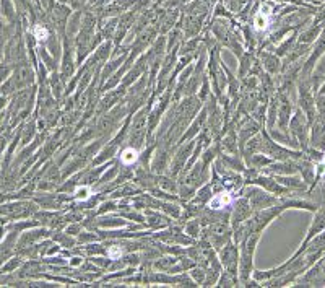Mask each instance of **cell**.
<instances>
[{
  "instance_id": "2e32d148",
  "label": "cell",
  "mask_w": 325,
  "mask_h": 288,
  "mask_svg": "<svg viewBox=\"0 0 325 288\" xmlns=\"http://www.w3.org/2000/svg\"><path fill=\"white\" fill-rule=\"evenodd\" d=\"M216 287H226V288H230V287H241L239 277H237L236 274H231V272L225 270V272H221Z\"/></svg>"
},
{
  "instance_id": "d6986e66",
  "label": "cell",
  "mask_w": 325,
  "mask_h": 288,
  "mask_svg": "<svg viewBox=\"0 0 325 288\" xmlns=\"http://www.w3.org/2000/svg\"><path fill=\"white\" fill-rule=\"evenodd\" d=\"M319 34H321V28L314 24V26L309 28L307 31L301 33V36H299V43H302V44H312V43L319 38Z\"/></svg>"
},
{
  "instance_id": "ba28073f",
  "label": "cell",
  "mask_w": 325,
  "mask_h": 288,
  "mask_svg": "<svg viewBox=\"0 0 325 288\" xmlns=\"http://www.w3.org/2000/svg\"><path fill=\"white\" fill-rule=\"evenodd\" d=\"M232 204H234L232 192L226 188H220V189H213L211 199L208 200V204L205 207H208L210 210H225Z\"/></svg>"
},
{
  "instance_id": "4fadbf2b",
  "label": "cell",
  "mask_w": 325,
  "mask_h": 288,
  "mask_svg": "<svg viewBox=\"0 0 325 288\" xmlns=\"http://www.w3.org/2000/svg\"><path fill=\"white\" fill-rule=\"evenodd\" d=\"M93 225H94V228L98 230V228H119V226H127L129 225V220H125L124 216L120 218V215L119 216H98L94 221H93Z\"/></svg>"
},
{
  "instance_id": "52a82bcc",
  "label": "cell",
  "mask_w": 325,
  "mask_h": 288,
  "mask_svg": "<svg viewBox=\"0 0 325 288\" xmlns=\"http://www.w3.org/2000/svg\"><path fill=\"white\" fill-rule=\"evenodd\" d=\"M254 215V210H252V205L251 202H249L247 197L241 195L239 199L234 200V204H232V209H231V226H236L242 223V221L249 220L251 216Z\"/></svg>"
},
{
  "instance_id": "7402d4cb",
  "label": "cell",
  "mask_w": 325,
  "mask_h": 288,
  "mask_svg": "<svg viewBox=\"0 0 325 288\" xmlns=\"http://www.w3.org/2000/svg\"><path fill=\"white\" fill-rule=\"evenodd\" d=\"M101 236L98 233H93V231H86V233H80L78 238H77V242L78 246H85V244H91V242L94 241H99Z\"/></svg>"
},
{
  "instance_id": "7c38bea8",
  "label": "cell",
  "mask_w": 325,
  "mask_h": 288,
  "mask_svg": "<svg viewBox=\"0 0 325 288\" xmlns=\"http://www.w3.org/2000/svg\"><path fill=\"white\" fill-rule=\"evenodd\" d=\"M47 83H49L50 92H52V95H54V98L57 99V101L62 99L64 95H65V82L62 80V77H60L59 70H54V72H50Z\"/></svg>"
},
{
  "instance_id": "7a4b0ae2",
  "label": "cell",
  "mask_w": 325,
  "mask_h": 288,
  "mask_svg": "<svg viewBox=\"0 0 325 288\" xmlns=\"http://www.w3.org/2000/svg\"><path fill=\"white\" fill-rule=\"evenodd\" d=\"M289 134L298 140L299 148L302 151H307L311 146V122L307 120L306 114L302 113V109L296 108L293 113V118L289 120Z\"/></svg>"
},
{
  "instance_id": "ac0fdd59",
  "label": "cell",
  "mask_w": 325,
  "mask_h": 288,
  "mask_svg": "<svg viewBox=\"0 0 325 288\" xmlns=\"http://www.w3.org/2000/svg\"><path fill=\"white\" fill-rule=\"evenodd\" d=\"M93 194H94L93 186H90V184H78L77 189L73 191V199L78 200V202H85V200H88Z\"/></svg>"
},
{
  "instance_id": "cb8c5ba5",
  "label": "cell",
  "mask_w": 325,
  "mask_h": 288,
  "mask_svg": "<svg viewBox=\"0 0 325 288\" xmlns=\"http://www.w3.org/2000/svg\"><path fill=\"white\" fill-rule=\"evenodd\" d=\"M0 8H2L3 17L8 20V22H13L15 20V8L13 3L10 0H0Z\"/></svg>"
},
{
  "instance_id": "44dd1931",
  "label": "cell",
  "mask_w": 325,
  "mask_h": 288,
  "mask_svg": "<svg viewBox=\"0 0 325 288\" xmlns=\"http://www.w3.org/2000/svg\"><path fill=\"white\" fill-rule=\"evenodd\" d=\"M189 275L199 284V287H202L203 282H205V277H207V269L203 265L197 264L195 267H192V269L189 270Z\"/></svg>"
},
{
  "instance_id": "83f0119b",
  "label": "cell",
  "mask_w": 325,
  "mask_h": 288,
  "mask_svg": "<svg viewBox=\"0 0 325 288\" xmlns=\"http://www.w3.org/2000/svg\"><path fill=\"white\" fill-rule=\"evenodd\" d=\"M8 103H10V98L5 95H0V111H5L8 108Z\"/></svg>"
},
{
  "instance_id": "9a60e30c",
  "label": "cell",
  "mask_w": 325,
  "mask_h": 288,
  "mask_svg": "<svg viewBox=\"0 0 325 288\" xmlns=\"http://www.w3.org/2000/svg\"><path fill=\"white\" fill-rule=\"evenodd\" d=\"M268 24H270V12H268V8L263 7L260 12L254 17V28H255L257 31H265L268 28Z\"/></svg>"
},
{
  "instance_id": "4316f807",
  "label": "cell",
  "mask_w": 325,
  "mask_h": 288,
  "mask_svg": "<svg viewBox=\"0 0 325 288\" xmlns=\"http://www.w3.org/2000/svg\"><path fill=\"white\" fill-rule=\"evenodd\" d=\"M83 257L81 256H70L69 259H67V265H70V267H73V269H78V267H81L83 265Z\"/></svg>"
},
{
  "instance_id": "d4e9b609",
  "label": "cell",
  "mask_w": 325,
  "mask_h": 288,
  "mask_svg": "<svg viewBox=\"0 0 325 288\" xmlns=\"http://www.w3.org/2000/svg\"><path fill=\"white\" fill-rule=\"evenodd\" d=\"M210 95H211V92H210V83H208V77H203L200 90H199V99L202 101V103H205Z\"/></svg>"
},
{
  "instance_id": "30bf717a",
  "label": "cell",
  "mask_w": 325,
  "mask_h": 288,
  "mask_svg": "<svg viewBox=\"0 0 325 288\" xmlns=\"http://www.w3.org/2000/svg\"><path fill=\"white\" fill-rule=\"evenodd\" d=\"M140 160V150L132 145H127L120 150L119 153V165L122 168H132L134 165L139 163Z\"/></svg>"
},
{
  "instance_id": "3957f363",
  "label": "cell",
  "mask_w": 325,
  "mask_h": 288,
  "mask_svg": "<svg viewBox=\"0 0 325 288\" xmlns=\"http://www.w3.org/2000/svg\"><path fill=\"white\" fill-rule=\"evenodd\" d=\"M241 195L247 197L254 212H258V210L267 209V207L277 205L283 200L281 197L273 195V194H270V192H267L265 189H262L260 186H255V184H251V186H247V188L241 189Z\"/></svg>"
},
{
  "instance_id": "484cf974",
  "label": "cell",
  "mask_w": 325,
  "mask_h": 288,
  "mask_svg": "<svg viewBox=\"0 0 325 288\" xmlns=\"http://www.w3.org/2000/svg\"><path fill=\"white\" fill-rule=\"evenodd\" d=\"M81 228H83V223H81V221H72V225H69L67 228H65V231L72 236H78L81 233Z\"/></svg>"
},
{
  "instance_id": "8992f818",
  "label": "cell",
  "mask_w": 325,
  "mask_h": 288,
  "mask_svg": "<svg viewBox=\"0 0 325 288\" xmlns=\"http://www.w3.org/2000/svg\"><path fill=\"white\" fill-rule=\"evenodd\" d=\"M169 165H171V150L162 145H158L155 148V155L151 156L150 169L155 174H166L169 171Z\"/></svg>"
},
{
  "instance_id": "6da1fadb",
  "label": "cell",
  "mask_w": 325,
  "mask_h": 288,
  "mask_svg": "<svg viewBox=\"0 0 325 288\" xmlns=\"http://www.w3.org/2000/svg\"><path fill=\"white\" fill-rule=\"evenodd\" d=\"M258 240H260V233H251L239 242V282H241V287L246 284L254 274V254H255Z\"/></svg>"
},
{
  "instance_id": "ffe728a7",
  "label": "cell",
  "mask_w": 325,
  "mask_h": 288,
  "mask_svg": "<svg viewBox=\"0 0 325 288\" xmlns=\"http://www.w3.org/2000/svg\"><path fill=\"white\" fill-rule=\"evenodd\" d=\"M254 64H255V60H254L252 55H249V54H244V55H242V57H241V67H239V77H241V78L247 77Z\"/></svg>"
},
{
  "instance_id": "e0dca14e",
  "label": "cell",
  "mask_w": 325,
  "mask_h": 288,
  "mask_svg": "<svg viewBox=\"0 0 325 288\" xmlns=\"http://www.w3.org/2000/svg\"><path fill=\"white\" fill-rule=\"evenodd\" d=\"M200 231H202V223H200L199 218H192V220H189V221H186V225H184V233L189 235L190 238L199 240L200 235H202Z\"/></svg>"
},
{
  "instance_id": "277c9868",
  "label": "cell",
  "mask_w": 325,
  "mask_h": 288,
  "mask_svg": "<svg viewBox=\"0 0 325 288\" xmlns=\"http://www.w3.org/2000/svg\"><path fill=\"white\" fill-rule=\"evenodd\" d=\"M218 259L221 262L223 270H228L239 277V246H236L234 241L231 240L218 251Z\"/></svg>"
},
{
  "instance_id": "603a6c76",
  "label": "cell",
  "mask_w": 325,
  "mask_h": 288,
  "mask_svg": "<svg viewBox=\"0 0 325 288\" xmlns=\"http://www.w3.org/2000/svg\"><path fill=\"white\" fill-rule=\"evenodd\" d=\"M13 73V65L8 64L7 60H0V85H2L3 82H7V80L12 77Z\"/></svg>"
},
{
  "instance_id": "8fae6325",
  "label": "cell",
  "mask_w": 325,
  "mask_h": 288,
  "mask_svg": "<svg viewBox=\"0 0 325 288\" xmlns=\"http://www.w3.org/2000/svg\"><path fill=\"white\" fill-rule=\"evenodd\" d=\"M281 67H283L281 57H278L277 54H267V52L262 54V69L267 73L278 75L281 72Z\"/></svg>"
},
{
  "instance_id": "5bb4252c",
  "label": "cell",
  "mask_w": 325,
  "mask_h": 288,
  "mask_svg": "<svg viewBox=\"0 0 325 288\" xmlns=\"http://www.w3.org/2000/svg\"><path fill=\"white\" fill-rule=\"evenodd\" d=\"M177 262H179V257H174V256H164V257H158V259H155L153 262V267L155 269H158L160 272H167L169 274V270L174 267Z\"/></svg>"
},
{
  "instance_id": "9c48e42d",
  "label": "cell",
  "mask_w": 325,
  "mask_h": 288,
  "mask_svg": "<svg viewBox=\"0 0 325 288\" xmlns=\"http://www.w3.org/2000/svg\"><path fill=\"white\" fill-rule=\"evenodd\" d=\"M145 218L146 223L151 230H160V228H166V226L171 225V216L166 214H160L158 212H153L151 209H145Z\"/></svg>"
},
{
  "instance_id": "5b68a950",
  "label": "cell",
  "mask_w": 325,
  "mask_h": 288,
  "mask_svg": "<svg viewBox=\"0 0 325 288\" xmlns=\"http://www.w3.org/2000/svg\"><path fill=\"white\" fill-rule=\"evenodd\" d=\"M277 96H278V118H277L278 127L283 132H289V120L293 118V103L289 99V95L283 92H278Z\"/></svg>"
}]
</instances>
